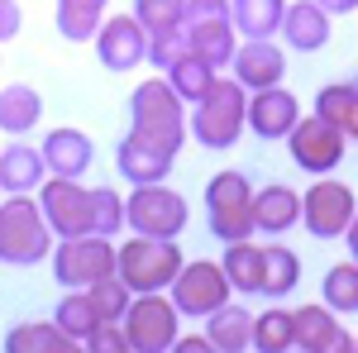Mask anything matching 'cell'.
Returning <instances> with one entry per match:
<instances>
[{
	"instance_id": "cell-1",
	"label": "cell",
	"mask_w": 358,
	"mask_h": 353,
	"mask_svg": "<svg viewBox=\"0 0 358 353\" xmlns=\"http://www.w3.org/2000/svg\"><path fill=\"white\" fill-rule=\"evenodd\" d=\"M57 234L34 191H5L0 196V263L5 268H38L53 253Z\"/></svg>"
},
{
	"instance_id": "cell-2",
	"label": "cell",
	"mask_w": 358,
	"mask_h": 353,
	"mask_svg": "<svg viewBox=\"0 0 358 353\" xmlns=\"http://www.w3.org/2000/svg\"><path fill=\"white\" fill-rule=\"evenodd\" d=\"M129 134L148 138L153 148H163V153H182V143H187V101L172 91L167 77H148V82L134 86V96H129Z\"/></svg>"
},
{
	"instance_id": "cell-3",
	"label": "cell",
	"mask_w": 358,
	"mask_h": 353,
	"mask_svg": "<svg viewBox=\"0 0 358 353\" xmlns=\"http://www.w3.org/2000/svg\"><path fill=\"white\" fill-rule=\"evenodd\" d=\"M248 129V91L234 77H215L210 91L192 101V124L187 134L206 148V153H229Z\"/></svg>"
},
{
	"instance_id": "cell-4",
	"label": "cell",
	"mask_w": 358,
	"mask_h": 353,
	"mask_svg": "<svg viewBox=\"0 0 358 353\" xmlns=\"http://www.w3.org/2000/svg\"><path fill=\"white\" fill-rule=\"evenodd\" d=\"M201 206H206V229L220 239V244H239L258 234V219H253V182L248 172L224 167L215 172L206 191H201Z\"/></svg>"
},
{
	"instance_id": "cell-5",
	"label": "cell",
	"mask_w": 358,
	"mask_h": 353,
	"mask_svg": "<svg viewBox=\"0 0 358 353\" xmlns=\"http://www.w3.org/2000/svg\"><path fill=\"white\" fill-rule=\"evenodd\" d=\"M182 248L177 239H148V234H134L129 244L115 248V272L124 277V287L129 291H167L172 287V277L182 272Z\"/></svg>"
},
{
	"instance_id": "cell-6",
	"label": "cell",
	"mask_w": 358,
	"mask_h": 353,
	"mask_svg": "<svg viewBox=\"0 0 358 353\" xmlns=\"http://www.w3.org/2000/svg\"><path fill=\"white\" fill-rule=\"evenodd\" d=\"M124 224L148 239H182V229L192 224V210H187V196L172 191L167 182H138L124 196Z\"/></svg>"
},
{
	"instance_id": "cell-7",
	"label": "cell",
	"mask_w": 358,
	"mask_h": 353,
	"mask_svg": "<svg viewBox=\"0 0 358 353\" xmlns=\"http://www.w3.org/2000/svg\"><path fill=\"white\" fill-rule=\"evenodd\" d=\"M48 263H53L57 287H67V291H86V287H96L101 277H110V272H115V244H110V234L57 239L53 253H48Z\"/></svg>"
},
{
	"instance_id": "cell-8",
	"label": "cell",
	"mask_w": 358,
	"mask_h": 353,
	"mask_svg": "<svg viewBox=\"0 0 358 353\" xmlns=\"http://www.w3.org/2000/svg\"><path fill=\"white\" fill-rule=\"evenodd\" d=\"M124 339L129 353H167L177 344V325H182V310L172 305L167 291H138L124 310Z\"/></svg>"
},
{
	"instance_id": "cell-9",
	"label": "cell",
	"mask_w": 358,
	"mask_h": 353,
	"mask_svg": "<svg viewBox=\"0 0 358 353\" xmlns=\"http://www.w3.org/2000/svg\"><path fill=\"white\" fill-rule=\"evenodd\" d=\"M229 277H224L220 263H210V258H192V263H182V272L172 277V287H167V296L172 305L182 310V320H206V315H215L224 301H229Z\"/></svg>"
},
{
	"instance_id": "cell-10",
	"label": "cell",
	"mask_w": 358,
	"mask_h": 353,
	"mask_svg": "<svg viewBox=\"0 0 358 353\" xmlns=\"http://www.w3.org/2000/svg\"><path fill=\"white\" fill-rule=\"evenodd\" d=\"M354 210H358L354 187H349V182H334L330 172L315 177L301 196V224H306L310 239H344Z\"/></svg>"
},
{
	"instance_id": "cell-11",
	"label": "cell",
	"mask_w": 358,
	"mask_h": 353,
	"mask_svg": "<svg viewBox=\"0 0 358 353\" xmlns=\"http://www.w3.org/2000/svg\"><path fill=\"white\" fill-rule=\"evenodd\" d=\"M38 206L53 224L57 239H77V234H96L91 229V191L82 187V177H43L38 182Z\"/></svg>"
},
{
	"instance_id": "cell-12",
	"label": "cell",
	"mask_w": 358,
	"mask_h": 353,
	"mask_svg": "<svg viewBox=\"0 0 358 353\" xmlns=\"http://www.w3.org/2000/svg\"><path fill=\"white\" fill-rule=\"evenodd\" d=\"M344 148H349V138L339 134L330 120H320V115H301L292 124V134H287L292 163L301 172H315V177H325V172H334L344 163Z\"/></svg>"
},
{
	"instance_id": "cell-13",
	"label": "cell",
	"mask_w": 358,
	"mask_h": 353,
	"mask_svg": "<svg viewBox=\"0 0 358 353\" xmlns=\"http://www.w3.org/2000/svg\"><path fill=\"white\" fill-rule=\"evenodd\" d=\"M91 43H96V57L106 72H134L148 62V29L134 15H115V20L106 15Z\"/></svg>"
},
{
	"instance_id": "cell-14",
	"label": "cell",
	"mask_w": 358,
	"mask_h": 353,
	"mask_svg": "<svg viewBox=\"0 0 358 353\" xmlns=\"http://www.w3.org/2000/svg\"><path fill=\"white\" fill-rule=\"evenodd\" d=\"M292 349H306V353H349V349H354V339H349V329L339 325V315L320 301V305H296V310H292Z\"/></svg>"
},
{
	"instance_id": "cell-15",
	"label": "cell",
	"mask_w": 358,
	"mask_h": 353,
	"mask_svg": "<svg viewBox=\"0 0 358 353\" xmlns=\"http://www.w3.org/2000/svg\"><path fill=\"white\" fill-rule=\"evenodd\" d=\"M296 120H301V101H296L282 82L263 86V91H248V134H258L263 143L287 138Z\"/></svg>"
},
{
	"instance_id": "cell-16",
	"label": "cell",
	"mask_w": 358,
	"mask_h": 353,
	"mask_svg": "<svg viewBox=\"0 0 358 353\" xmlns=\"http://www.w3.org/2000/svg\"><path fill=\"white\" fill-rule=\"evenodd\" d=\"M229 77L244 86V91H263V86H277L287 77V53L277 48L273 38H244L234 57H229Z\"/></svg>"
},
{
	"instance_id": "cell-17",
	"label": "cell",
	"mask_w": 358,
	"mask_h": 353,
	"mask_svg": "<svg viewBox=\"0 0 358 353\" xmlns=\"http://www.w3.org/2000/svg\"><path fill=\"white\" fill-rule=\"evenodd\" d=\"M277 34L292 53H320L330 43V15L315 0H287V15H282Z\"/></svg>"
},
{
	"instance_id": "cell-18",
	"label": "cell",
	"mask_w": 358,
	"mask_h": 353,
	"mask_svg": "<svg viewBox=\"0 0 358 353\" xmlns=\"http://www.w3.org/2000/svg\"><path fill=\"white\" fill-rule=\"evenodd\" d=\"M115 172L129 187H138V182H167L172 177V153L153 148L148 138H138V134H124L115 143Z\"/></svg>"
},
{
	"instance_id": "cell-19",
	"label": "cell",
	"mask_w": 358,
	"mask_h": 353,
	"mask_svg": "<svg viewBox=\"0 0 358 353\" xmlns=\"http://www.w3.org/2000/svg\"><path fill=\"white\" fill-rule=\"evenodd\" d=\"M253 219H258L263 234L282 239L287 229L301 224V191L287 187V182H268V187H258V191H253Z\"/></svg>"
},
{
	"instance_id": "cell-20",
	"label": "cell",
	"mask_w": 358,
	"mask_h": 353,
	"mask_svg": "<svg viewBox=\"0 0 358 353\" xmlns=\"http://www.w3.org/2000/svg\"><path fill=\"white\" fill-rule=\"evenodd\" d=\"M38 148H43V163H48L53 177H82V172H91V163H96V143H91V134L72 129V124L53 129Z\"/></svg>"
},
{
	"instance_id": "cell-21",
	"label": "cell",
	"mask_w": 358,
	"mask_h": 353,
	"mask_svg": "<svg viewBox=\"0 0 358 353\" xmlns=\"http://www.w3.org/2000/svg\"><path fill=\"white\" fill-rule=\"evenodd\" d=\"M206 339H210V349H215V353H244V349H253V315H248L244 305L224 301L215 315H206Z\"/></svg>"
},
{
	"instance_id": "cell-22",
	"label": "cell",
	"mask_w": 358,
	"mask_h": 353,
	"mask_svg": "<svg viewBox=\"0 0 358 353\" xmlns=\"http://www.w3.org/2000/svg\"><path fill=\"white\" fill-rule=\"evenodd\" d=\"M43 177H48L43 148H29V143L0 148V191H38Z\"/></svg>"
},
{
	"instance_id": "cell-23",
	"label": "cell",
	"mask_w": 358,
	"mask_h": 353,
	"mask_svg": "<svg viewBox=\"0 0 358 353\" xmlns=\"http://www.w3.org/2000/svg\"><path fill=\"white\" fill-rule=\"evenodd\" d=\"M43 120V96L29 82H10L0 91V134H29Z\"/></svg>"
},
{
	"instance_id": "cell-24",
	"label": "cell",
	"mask_w": 358,
	"mask_h": 353,
	"mask_svg": "<svg viewBox=\"0 0 358 353\" xmlns=\"http://www.w3.org/2000/svg\"><path fill=\"white\" fill-rule=\"evenodd\" d=\"M315 115L330 120L339 134L358 143V86L354 82H330L315 91Z\"/></svg>"
},
{
	"instance_id": "cell-25",
	"label": "cell",
	"mask_w": 358,
	"mask_h": 353,
	"mask_svg": "<svg viewBox=\"0 0 358 353\" xmlns=\"http://www.w3.org/2000/svg\"><path fill=\"white\" fill-rule=\"evenodd\" d=\"M5 349L10 353H72L77 344L57 329V320H20L5 329Z\"/></svg>"
},
{
	"instance_id": "cell-26",
	"label": "cell",
	"mask_w": 358,
	"mask_h": 353,
	"mask_svg": "<svg viewBox=\"0 0 358 353\" xmlns=\"http://www.w3.org/2000/svg\"><path fill=\"white\" fill-rule=\"evenodd\" d=\"M220 268H224V277H229L234 291H244V296H258V291H263V248L253 244V239L224 244Z\"/></svg>"
},
{
	"instance_id": "cell-27",
	"label": "cell",
	"mask_w": 358,
	"mask_h": 353,
	"mask_svg": "<svg viewBox=\"0 0 358 353\" xmlns=\"http://www.w3.org/2000/svg\"><path fill=\"white\" fill-rule=\"evenodd\" d=\"M106 5L110 0H57V34L67 38V43H91L96 38V29L106 20Z\"/></svg>"
},
{
	"instance_id": "cell-28",
	"label": "cell",
	"mask_w": 358,
	"mask_h": 353,
	"mask_svg": "<svg viewBox=\"0 0 358 353\" xmlns=\"http://www.w3.org/2000/svg\"><path fill=\"white\" fill-rule=\"evenodd\" d=\"M229 15H234V29L244 38H273L282 29L287 0H229Z\"/></svg>"
},
{
	"instance_id": "cell-29",
	"label": "cell",
	"mask_w": 358,
	"mask_h": 353,
	"mask_svg": "<svg viewBox=\"0 0 358 353\" xmlns=\"http://www.w3.org/2000/svg\"><path fill=\"white\" fill-rule=\"evenodd\" d=\"M187 43H192V53H201L215 72L220 67H229V57H234V48H239V29L229 24H187Z\"/></svg>"
},
{
	"instance_id": "cell-30",
	"label": "cell",
	"mask_w": 358,
	"mask_h": 353,
	"mask_svg": "<svg viewBox=\"0 0 358 353\" xmlns=\"http://www.w3.org/2000/svg\"><path fill=\"white\" fill-rule=\"evenodd\" d=\"M296 282H301V258H296L287 244H268L263 248V291H258V296L282 301Z\"/></svg>"
},
{
	"instance_id": "cell-31",
	"label": "cell",
	"mask_w": 358,
	"mask_h": 353,
	"mask_svg": "<svg viewBox=\"0 0 358 353\" xmlns=\"http://www.w3.org/2000/svg\"><path fill=\"white\" fill-rule=\"evenodd\" d=\"M163 77L172 82V91H177V96L192 106V101H201V96L210 91V82H215L220 72H215V67H210L201 53H182V57H177V62L163 72Z\"/></svg>"
},
{
	"instance_id": "cell-32",
	"label": "cell",
	"mask_w": 358,
	"mask_h": 353,
	"mask_svg": "<svg viewBox=\"0 0 358 353\" xmlns=\"http://www.w3.org/2000/svg\"><path fill=\"white\" fill-rule=\"evenodd\" d=\"M320 296L330 305L334 315H358V263H334L325 272V282H320Z\"/></svg>"
},
{
	"instance_id": "cell-33",
	"label": "cell",
	"mask_w": 358,
	"mask_h": 353,
	"mask_svg": "<svg viewBox=\"0 0 358 353\" xmlns=\"http://www.w3.org/2000/svg\"><path fill=\"white\" fill-rule=\"evenodd\" d=\"M53 320H57V329H62L72 344H86V334L101 325V315H96V305H91V296H86V291H67V296L57 301Z\"/></svg>"
},
{
	"instance_id": "cell-34",
	"label": "cell",
	"mask_w": 358,
	"mask_h": 353,
	"mask_svg": "<svg viewBox=\"0 0 358 353\" xmlns=\"http://www.w3.org/2000/svg\"><path fill=\"white\" fill-rule=\"evenodd\" d=\"M253 349L258 353H287L292 349V310L268 305L263 315H253Z\"/></svg>"
},
{
	"instance_id": "cell-35",
	"label": "cell",
	"mask_w": 358,
	"mask_h": 353,
	"mask_svg": "<svg viewBox=\"0 0 358 353\" xmlns=\"http://www.w3.org/2000/svg\"><path fill=\"white\" fill-rule=\"evenodd\" d=\"M134 20L148 29V38L187 29V0H134Z\"/></svg>"
},
{
	"instance_id": "cell-36",
	"label": "cell",
	"mask_w": 358,
	"mask_h": 353,
	"mask_svg": "<svg viewBox=\"0 0 358 353\" xmlns=\"http://www.w3.org/2000/svg\"><path fill=\"white\" fill-rule=\"evenodd\" d=\"M86 296H91V305H96V315H101V320H124V310H129L134 291L124 287V277H120V272H110V277H101L96 287H86Z\"/></svg>"
},
{
	"instance_id": "cell-37",
	"label": "cell",
	"mask_w": 358,
	"mask_h": 353,
	"mask_svg": "<svg viewBox=\"0 0 358 353\" xmlns=\"http://www.w3.org/2000/svg\"><path fill=\"white\" fill-rule=\"evenodd\" d=\"M91 229L110 239L124 229V196L115 187H91Z\"/></svg>"
},
{
	"instance_id": "cell-38",
	"label": "cell",
	"mask_w": 358,
	"mask_h": 353,
	"mask_svg": "<svg viewBox=\"0 0 358 353\" xmlns=\"http://www.w3.org/2000/svg\"><path fill=\"white\" fill-rule=\"evenodd\" d=\"M182 53H192L187 29H172V34H153V38H148V62H153L158 72H167V67H172Z\"/></svg>"
},
{
	"instance_id": "cell-39",
	"label": "cell",
	"mask_w": 358,
	"mask_h": 353,
	"mask_svg": "<svg viewBox=\"0 0 358 353\" xmlns=\"http://www.w3.org/2000/svg\"><path fill=\"white\" fill-rule=\"evenodd\" d=\"M82 349H91V353H129L124 325H120V320H101V325L86 334V344H82Z\"/></svg>"
},
{
	"instance_id": "cell-40",
	"label": "cell",
	"mask_w": 358,
	"mask_h": 353,
	"mask_svg": "<svg viewBox=\"0 0 358 353\" xmlns=\"http://www.w3.org/2000/svg\"><path fill=\"white\" fill-rule=\"evenodd\" d=\"M20 29H24V10H20V0H0V43L20 38Z\"/></svg>"
},
{
	"instance_id": "cell-41",
	"label": "cell",
	"mask_w": 358,
	"mask_h": 353,
	"mask_svg": "<svg viewBox=\"0 0 358 353\" xmlns=\"http://www.w3.org/2000/svg\"><path fill=\"white\" fill-rule=\"evenodd\" d=\"M172 349H177V353H206V349H210V339H206V334H187V339L177 334V344H172Z\"/></svg>"
},
{
	"instance_id": "cell-42",
	"label": "cell",
	"mask_w": 358,
	"mask_h": 353,
	"mask_svg": "<svg viewBox=\"0 0 358 353\" xmlns=\"http://www.w3.org/2000/svg\"><path fill=\"white\" fill-rule=\"evenodd\" d=\"M315 5H320L330 20H339V15H354V10H358V0H315Z\"/></svg>"
},
{
	"instance_id": "cell-43",
	"label": "cell",
	"mask_w": 358,
	"mask_h": 353,
	"mask_svg": "<svg viewBox=\"0 0 358 353\" xmlns=\"http://www.w3.org/2000/svg\"><path fill=\"white\" fill-rule=\"evenodd\" d=\"M344 244H349V258L358 263V210H354V219H349V229H344Z\"/></svg>"
},
{
	"instance_id": "cell-44",
	"label": "cell",
	"mask_w": 358,
	"mask_h": 353,
	"mask_svg": "<svg viewBox=\"0 0 358 353\" xmlns=\"http://www.w3.org/2000/svg\"><path fill=\"white\" fill-rule=\"evenodd\" d=\"M354 349H358V339H354Z\"/></svg>"
},
{
	"instance_id": "cell-45",
	"label": "cell",
	"mask_w": 358,
	"mask_h": 353,
	"mask_svg": "<svg viewBox=\"0 0 358 353\" xmlns=\"http://www.w3.org/2000/svg\"><path fill=\"white\" fill-rule=\"evenodd\" d=\"M354 86H358V77H354Z\"/></svg>"
}]
</instances>
